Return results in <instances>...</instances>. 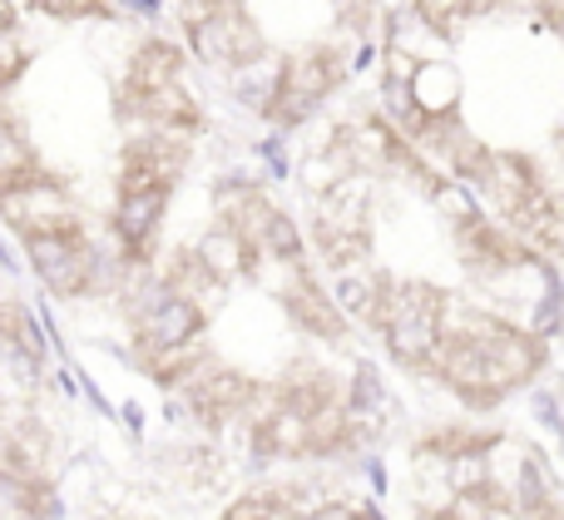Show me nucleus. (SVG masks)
I'll list each match as a JSON object with an SVG mask.
<instances>
[{
	"label": "nucleus",
	"mask_w": 564,
	"mask_h": 520,
	"mask_svg": "<svg viewBox=\"0 0 564 520\" xmlns=\"http://www.w3.org/2000/svg\"><path fill=\"white\" fill-rule=\"evenodd\" d=\"M337 79H341V69H337V55H332V50H307V55L288 59L273 79L268 115H273L278 124H302V119L332 95Z\"/></svg>",
	"instance_id": "obj_1"
},
{
	"label": "nucleus",
	"mask_w": 564,
	"mask_h": 520,
	"mask_svg": "<svg viewBox=\"0 0 564 520\" xmlns=\"http://www.w3.org/2000/svg\"><path fill=\"white\" fill-rule=\"evenodd\" d=\"M248 392H253V382H243L238 372H214V377H198L194 387H188V397H194V407H198V416H228V412H238V407L248 402Z\"/></svg>",
	"instance_id": "obj_7"
},
{
	"label": "nucleus",
	"mask_w": 564,
	"mask_h": 520,
	"mask_svg": "<svg viewBox=\"0 0 564 520\" xmlns=\"http://www.w3.org/2000/svg\"><path fill=\"white\" fill-rule=\"evenodd\" d=\"M124 10H139V15H159V0H119Z\"/></svg>",
	"instance_id": "obj_10"
},
{
	"label": "nucleus",
	"mask_w": 564,
	"mask_h": 520,
	"mask_svg": "<svg viewBox=\"0 0 564 520\" xmlns=\"http://www.w3.org/2000/svg\"><path fill=\"white\" fill-rule=\"evenodd\" d=\"M188 45H194V55L208 59V65H248V59L263 55V35H258L253 20H248L234 0H228L224 10H214L208 20H198V25L188 30Z\"/></svg>",
	"instance_id": "obj_3"
},
{
	"label": "nucleus",
	"mask_w": 564,
	"mask_h": 520,
	"mask_svg": "<svg viewBox=\"0 0 564 520\" xmlns=\"http://www.w3.org/2000/svg\"><path fill=\"white\" fill-rule=\"evenodd\" d=\"M45 15H59V20H79V15H105L99 0H35Z\"/></svg>",
	"instance_id": "obj_9"
},
{
	"label": "nucleus",
	"mask_w": 564,
	"mask_h": 520,
	"mask_svg": "<svg viewBox=\"0 0 564 520\" xmlns=\"http://www.w3.org/2000/svg\"><path fill=\"white\" fill-rule=\"evenodd\" d=\"M204 313H198L194 297L174 293L169 283H149L144 297L134 303V333L149 353H178L184 343H194Z\"/></svg>",
	"instance_id": "obj_2"
},
{
	"label": "nucleus",
	"mask_w": 564,
	"mask_h": 520,
	"mask_svg": "<svg viewBox=\"0 0 564 520\" xmlns=\"http://www.w3.org/2000/svg\"><path fill=\"white\" fill-rule=\"evenodd\" d=\"M174 188H144V194H119V214H115V234L129 243V253H144L154 243V228L169 208Z\"/></svg>",
	"instance_id": "obj_4"
},
{
	"label": "nucleus",
	"mask_w": 564,
	"mask_h": 520,
	"mask_svg": "<svg viewBox=\"0 0 564 520\" xmlns=\"http://www.w3.org/2000/svg\"><path fill=\"white\" fill-rule=\"evenodd\" d=\"M129 109H134V115H144L149 124H159V129H194V124H198L194 99H188L178 85L144 89V95H129Z\"/></svg>",
	"instance_id": "obj_6"
},
{
	"label": "nucleus",
	"mask_w": 564,
	"mask_h": 520,
	"mask_svg": "<svg viewBox=\"0 0 564 520\" xmlns=\"http://www.w3.org/2000/svg\"><path fill=\"white\" fill-rule=\"evenodd\" d=\"M15 30V10H10V0H0V35H10Z\"/></svg>",
	"instance_id": "obj_11"
},
{
	"label": "nucleus",
	"mask_w": 564,
	"mask_h": 520,
	"mask_svg": "<svg viewBox=\"0 0 564 520\" xmlns=\"http://www.w3.org/2000/svg\"><path fill=\"white\" fill-rule=\"evenodd\" d=\"M416 10H421V20H426L436 35H446V30H456L460 20L476 10V0H416Z\"/></svg>",
	"instance_id": "obj_8"
},
{
	"label": "nucleus",
	"mask_w": 564,
	"mask_h": 520,
	"mask_svg": "<svg viewBox=\"0 0 564 520\" xmlns=\"http://www.w3.org/2000/svg\"><path fill=\"white\" fill-rule=\"evenodd\" d=\"M178 85V50L169 40H144L129 59V95H144V89H164Z\"/></svg>",
	"instance_id": "obj_5"
}]
</instances>
